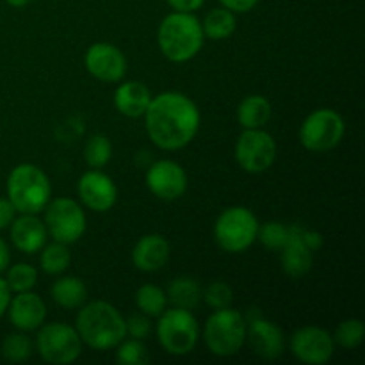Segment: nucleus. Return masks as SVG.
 Wrapping results in <instances>:
<instances>
[{"mask_svg":"<svg viewBox=\"0 0 365 365\" xmlns=\"http://www.w3.org/2000/svg\"><path fill=\"white\" fill-rule=\"evenodd\" d=\"M7 198L16 212L39 214L52 200V184L41 168L34 164H18L7 177Z\"/></svg>","mask_w":365,"mask_h":365,"instance_id":"obj_4","label":"nucleus"},{"mask_svg":"<svg viewBox=\"0 0 365 365\" xmlns=\"http://www.w3.org/2000/svg\"><path fill=\"white\" fill-rule=\"evenodd\" d=\"M150 141L160 150H182L196 138L202 114L195 100L180 91H164L152 96L143 114Z\"/></svg>","mask_w":365,"mask_h":365,"instance_id":"obj_1","label":"nucleus"},{"mask_svg":"<svg viewBox=\"0 0 365 365\" xmlns=\"http://www.w3.org/2000/svg\"><path fill=\"white\" fill-rule=\"evenodd\" d=\"M277 141L264 128H246L235 143V160L246 173L267 171L277 160Z\"/></svg>","mask_w":365,"mask_h":365,"instance_id":"obj_11","label":"nucleus"},{"mask_svg":"<svg viewBox=\"0 0 365 365\" xmlns=\"http://www.w3.org/2000/svg\"><path fill=\"white\" fill-rule=\"evenodd\" d=\"M289 235H291V227L280 223V221H267V223L259 225L257 241L273 252H280L285 242L289 241Z\"/></svg>","mask_w":365,"mask_h":365,"instance_id":"obj_33","label":"nucleus"},{"mask_svg":"<svg viewBox=\"0 0 365 365\" xmlns=\"http://www.w3.org/2000/svg\"><path fill=\"white\" fill-rule=\"evenodd\" d=\"M77 192L81 203L93 212H107L116 205L118 187L102 170H89L78 178Z\"/></svg>","mask_w":365,"mask_h":365,"instance_id":"obj_16","label":"nucleus"},{"mask_svg":"<svg viewBox=\"0 0 365 365\" xmlns=\"http://www.w3.org/2000/svg\"><path fill=\"white\" fill-rule=\"evenodd\" d=\"M113 159V143L106 134H93L84 145V160L91 170H102Z\"/></svg>","mask_w":365,"mask_h":365,"instance_id":"obj_28","label":"nucleus"},{"mask_svg":"<svg viewBox=\"0 0 365 365\" xmlns=\"http://www.w3.org/2000/svg\"><path fill=\"white\" fill-rule=\"evenodd\" d=\"M7 316L11 324L18 331H36L46 319V305L41 296L32 291L16 292V296H11L9 307H7Z\"/></svg>","mask_w":365,"mask_h":365,"instance_id":"obj_17","label":"nucleus"},{"mask_svg":"<svg viewBox=\"0 0 365 365\" xmlns=\"http://www.w3.org/2000/svg\"><path fill=\"white\" fill-rule=\"evenodd\" d=\"M135 305L139 312L148 317H159L168 307V296L163 287L155 284H145L135 291Z\"/></svg>","mask_w":365,"mask_h":365,"instance_id":"obj_27","label":"nucleus"},{"mask_svg":"<svg viewBox=\"0 0 365 365\" xmlns=\"http://www.w3.org/2000/svg\"><path fill=\"white\" fill-rule=\"evenodd\" d=\"M205 36L202 31V21L195 13H173L168 14L157 31V43L171 63H187L195 59L202 50Z\"/></svg>","mask_w":365,"mask_h":365,"instance_id":"obj_3","label":"nucleus"},{"mask_svg":"<svg viewBox=\"0 0 365 365\" xmlns=\"http://www.w3.org/2000/svg\"><path fill=\"white\" fill-rule=\"evenodd\" d=\"M202 285L191 277L173 278L168 285V302L177 309L195 310L202 303Z\"/></svg>","mask_w":365,"mask_h":365,"instance_id":"obj_24","label":"nucleus"},{"mask_svg":"<svg viewBox=\"0 0 365 365\" xmlns=\"http://www.w3.org/2000/svg\"><path fill=\"white\" fill-rule=\"evenodd\" d=\"M246 317V316H245ZM246 342L248 348L262 360H277L285 351V335L273 321L257 316L246 317Z\"/></svg>","mask_w":365,"mask_h":365,"instance_id":"obj_15","label":"nucleus"},{"mask_svg":"<svg viewBox=\"0 0 365 365\" xmlns=\"http://www.w3.org/2000/svg\"><path fill=\"white\" fill-rule=\"evenodd\" d=\"M271 102L262 95H250L239 103L237 121L242 128H264L271 120Z\"/></svg>","mask_w":365,"mask_h":365,"instance_id":"obj_23","label":"nucleus"},{"mask_svg":"<svg viewBox=\"0 0 365 365\" xmlns=\"http://www.w3.org/2000/svg\"><path fill=\"white\" fill-rule=\"evenodd\" d=\"M171 257V246L164 235L146 234L132 248V264L143 273H157Z\"/></svg>","mask_w":365,"mask_h":365,"instance_id":"obj_18","label":"nucleus"},{"mask_svg":"<svg viewBox=\"0 0 365 365\" xmlns=\"http://www.w3.org/2000/svg\"><path fill=\"white\" fill-rule=\"evenodd\" d=\"M220 4L235 14L250 13L259 4V0H220Z\"/></svg>","mask_w":365,"mask_h":365,"instance_id":"obj_38","label":"nucleus"},{"mask_svg":"<svg viewBox=\"0 0 365 365\" xmlns=\"http://www.w3.org/2000/svg\"><path fill=\"white\" fill-rule=\"evenodd\" d=\"M16 217V209L13 207V203L9 202V198H4L0 196V230H6L11 227V223Z\"/></svg>","mask_w":365,"mask_h":365,"instance_id":"obj_36","label":"nucleus"},{"mask_svg":"<svg viewBox=\"0 0 365 365\" xmlns=\"http://www.w3.org/2000/svg\"><path fill=\"white\" fill-rule=\"evenodd\" d=\"M203 36L210 41H223L237 31V18L227 7H214L202 21Z\"/></svg>","mask_w":365,"mask_h":365,"instance_id":"obj_25","label":"nucleus"},{"mask_svg":"<svg viewBox=\"0 0 365 365\" xmlns=\"http://www.w3.org/2000/svg\"><path fill=\"white\" fill-rule=\"evenodd\" d=\"M43 210H45L43 223L53 241L70 246L84 235L88 220L78 202L71 198H53Z\"/></svg>","mask_w":365,"mask_h":365,"instance_id":"obj_10","label":"nucleus"},{"mask_svg":"<svg viewBox=\"0 0 365 365\" xmlns=\"http://www.w3.org/2000/svg\"><path fill=\"white\" fill-rule=\"evenodd\" d=\"M84 64L91 77L107 84L123 81L127 73V57L116 45L110 43H95L89 46L86 50Z\"/></svg>","mask_w":365,"mask_h":365,"instance_id":"obj_14","label":"nucleus"},{"mask_svg":"<svg viewBox=\"0 0 365 365\" xmlns=\"http://www.w3.org/2000/svg\"><path fill=\"white\" fill-rule=\"evenodd\" d=\"M146 187L163 202H175L187 191V173L178 163L160 159L146 170Z\"/></svg>","mask_w":365,"mask_h":365,"instance_id":"obj_13","label":"nucleus"},{"mask_svg":"<svg viewBox=\"0 0 365 365\" xmlns=\"http://www.w3.org/2000/svg\"><path fill=\"white\" fill-rule=\"evenodd\" d=\"M152 102V91L139 81L121 82L114 91V107L127 118H143Z\"/></svg>","mask_w":365,"mask_h":365,"instance_id":"obj_21","label":"nucleus"},{"mask_svg":"<svg viewBox=\"0 0 365 365\" xmlns=\"http://www.w3.org/2000/svg\"><path fill=\"white\" fill-rule=\"evenodd\" d=\"M36 349L46 364L70 365L82 355V341L75 327L66 323H48L38 328Z\"/></svg>","mask_w":365,"mask_h":365,"instance_id":"obj_9","label":"nucleus"},{"mask_svg":"<svg viewBox=\"0 0 365 365\" xmlns=\"http://www.w3.org/2000/svg\"><path fill=\"white\" fill-rule=\"evenodd\" d=\"M75 330H77L82 344L95 351L114 349L127 337L125 319L121 312L113 303L103 302V299L86 302L78 309Z\"/></svg>","mask_w":365,"mask_h":365,"instance_id":"obj_2","label":"nucleus"},{"mask_svg":"<svg viewBox=\"0 0 365 365\" xmlns=\"http://www.w3.org/2000/svg\"><path fill=\"white\" fill-rule=\"evenodd\" d=\"M39 255V266L50 277H59V274L66 273V269L71 264V253L68 250V245L53 241L52 245H45Z\"/></svg>","mask_w":365,"mask_h":365,"instance_id":"obj_26","label":"nucleus"},{"mask_svg":"<svg viewBox=\"0 0 365 365\" xmlns=\"http://www.w3.org/2000/svg\"><path fill=\"white\" fill-rule=\"evenodd\" d=\"M116 362L120 365H146L150 364V353L145 342L125 337L116 346Z\"/></svg>","mask_w":365,"mask_h":365,"instance_id":"obj_32","label":"nucleus"},{"mask_svg":"<svg viewBox=\"0 0 365 365\" xmlns=\"http://www.w3.org/2000/svg\"><path fill=\"white\" fill-rule=\"evenodd\" d=\"M302 228L298 225L291 227V235L285 242L284 248L280 250L282 269L291 278H303L310 269L314 262V252L303 241Z\"/></svg>","mask_w":365,"mask_h":365,"instance_id":"obj_20","label":"nucleus"},{"mask_svg":"<svg viewBox=\"0 0 365 365\" xmlns=\"http://www.w3.org/2000/svg\"><path fill=\"white\" fill-rule=\"evenodd\" d=\"M246 317L232 307L212 310L200 331V339L214 356L228 359L237 355L246 342Z\"/></svg>","mask_w":365,"mask_h":365,"instance_id":"obj_5","label":"nucleus"},{"mask_svg":"<svg viewBox=\"0 0 365 365\" xmlns=\"http://www.w3.org/2000/svg\"><path fill=\"white\" fill-rule=\"evenodd\" d=\"M168 6L173 11L178 13H196L198 9H202L205 0H166Z\"/></svg>","mask_w":365,"mask_h":365,"instance_id":"obj_37","label":"nucleus"},{"mask_svg":"<svg viewBox=\"0 0 365 365\" xmlns=\"http://www.w3.org/2000/svg\"><path fill=\"white\" fill-rule=\"evenodd\" d=\"M202 302H205L207 307L212 310L228 309L234 303V291L227 282L216 280L203 289Z\"/></svg>","mask_w":365,"mask_h":365,"instance_id":"obj_34","label":"nucleus"},{"mask_svg":"<svg viewBox=\"0 0 365 365\" xmlns=\"http://www.w3.org/2000/svg\"><path fill=\"white\" fill-rule=\"evenodd\" d=\"M50 296L61 309L75 310L81 309L88 302V287L77 277H61L50 287Z\"/></svg>","mask_w":365,"mask_h":365,"instance_id":"obj_22","label":"nucleus"},{"mask_svg":"<svg viewBox=\"0 0 365 365\" xmlns=\"http://www.w3.org/2000/svg\"><path fill=\"white\" fill-rule=\"evenodd\" d=\"M32 351V341L27 337L25 331H14L4 337L2 346H0V353H2L4 360L11 364H21L25 360L31 359Z\"/></svg>","mask_w":365,"mask_h":365,"instance_id":"obj_30","label":"nucleus"},{"mask_svg":"<svg viewBox=\"0 0 365 365\" xmlns=\"http://www.w3.org/2000/svg\"><path fill=\"white\" fill-rule=\"evenodd\" d=\"M200 324L192 310L166 309L157 321L155 334L160 348L173 356H185L195 351L200 341Z\"/></svg>","mask_w":365,"mask_h":365,"instance_id":"obj_6","label":"nucleus"},{"mask_svg":"<svg viewBox=\"0 0 365 365\" xmlns=\"http://www.w3.org/2000/svg\"><path fill=\"white\" fill-rule=\"evenodd\" d=\"M335 346H341L342 349H356L365 339V324L359 317H349L341 321L331 334Z\"/></svg>","mask_w":365,"mask_h":365,"instance_id":"obj_29","label":"nucleus"},{"mask_svg":"<svg viewBox=\"0 0 365 365\" xmlns=\"http://www.w3.org/2000/svg\"><path fill=\"white\" fill-rule=\"evenodd\" d=\"M152 317L145 316V314H134L128 319H125V330H127V337L138 339V341H146L152 334Z\"/></svg>","mask_w":365,"mask_h":365,"instance_id":"obj_35","label":"nucleus"},{"mask_svg":"<svg viewBox=\"0 0 365 365\" xmlns=\"http://www.w3.org/2000/svg\"><path fill=\"white\" fill-rule=\"evenodd\" d=\"M291 353L307 365H324L334 359L335 342L330 331L319 327H303L292 334Z\"/></svg>","mask_w":365,"mask_h":365,"instance_id":"obj_12","label":"nucleus"},{"mask_svg":"<svg viewBox=\"0 0 365 365\" xmlns=\"http://www.w3.org/2000/svg\"><path fill=\"white\" fill-rule=\"evenodd\" d=\"M6 284L9 285L11 292H25L32 291L34 285L38 284V269L31 264H14V266L6 269Z\"/></svg>","mask_w":365,"mask_h":365,"instance_id":"obj_31","label":"nucleus"},{"mask_svg":"<svg viewBox=\"0 0 365 365\" xmlns=\"http://www.w3.org/2000/svg\"><path fill=\"white\" fill-rule=\"evenodd\" d=\"M346 134V123L334 109H316L303 120L299 127V143L314 153L331 152L341 145Z\"/></svg>","mask_w":365,"mask_h":365,"instance_id":"obj_8","label":"nucleus"},{"mask_svg":"<svg viewBox=\"0 0 365 365\" xmlns=\"http://www.w3.org/2000/svg\"><path fill=\"white\" fill-rule=\"evenodd\" d=\"M11 296H13V292H11L9 285H7L6 280L0 277V317H2L4 314L7 312V307H9Z\"/></svg>","mask_w":365,"mask_h":365,"instance_id":"obj_40","label":"nucleus"},{"mask_svg":"<svg viewBox=\"0 0 365 365\" xmlns=\"http://www.w3.org/2000/svg\"><path fill=\"white\" fill-rule=\"evenodd\" d=\"M259 220L242 205L225 209L214 223V239L227 253H242L257 241Z\"/></svg>","mask_w":365,"mask_h":365,"instance_id":"obj_7","label":"nucleus"},{"mask_svg":"<svg viewBox=\"0 0 365 365\" xmlns=\"http://www.w3.org/2000/svg\"><path fill=\"white\" fill-rule=\"evenodd\" d=\"M302 235H303V241L307 242L312 252H317V250L323 246V235L316 230H307V228H302Z\"/></svg>","mask_w":365,"mask_h":365,"instance_id":"obj_39","label":"nucleus"},{"mask_svg":"<svg viewBox=\"0 0 365 365\" xmlns=\"http://www.w3.org/2000/svg\"><path fill=\"white\" fill-rule=\"evenodd\" d=\"M4 2L11 7H25L31 0H4Z\"/></svg>","mask_w":365,"mask_h":365,"instance_id":"obj_42","label":"nucleus"},{"mask_svg":"<svg viewBox=\"0 0 365 365\" xmlns=\"http://www.w3.org/2000/svg\"><path fill=\"white\" fill-rule=\"evenodd\" d=\"M9 264H11L9 246H7V242L0 237V273H4V271L7 269V267H9Z\"/></svg>","mask_w":365,"mask_h":365,"instance_id":"obj_41","label":"nucleus"},{"mask_svg":"<svg viewBox=\"0 0 365 365\" xmlns=\"http://www.w3.org/2000/svg\"><path fill=\"white\" fill-rule=\"evenodd\" d=\"M9 235L11 242L18 252L25 255H34L46 245L48 232L38 214H21L20 217H14L11 223Z\"/></svg>","mask_w":365,"mask_h":365,"instance_id":"obj_19","label":"nucleus"}]
</instances>
